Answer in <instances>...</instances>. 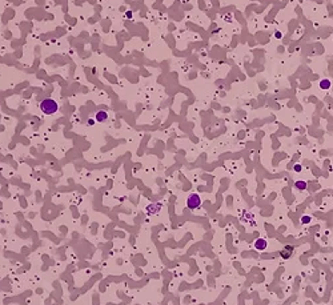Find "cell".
Returning a JSON list of instances; mask_svg holds the SVG:
<instances>
[{
  "instance_id": "cell-7",
  "label": "cell",
  "mask_w": 333,
  "mask_h": 305,
  "mask_svg": "<svg viewBox=\"0 0 333 305\" xmlns=\"http://www.w3.org/2000/svg\"><path fill=\"white\" fill-rule=\"evenodd\" d=\"M301 223H304V224L310 223V217H309V216H304V217L301 219Z\"/></svg>"
},
{
  "instance_id": "cell-2",
  "label": "cell",
  "mask_w": 333,
  "mask_h": 305,
  "mask_svg": "<svg viewBox=\"0 0 333 305\" xmlns=\"http://www.w3.org/2000/svg\"><path fill=\"white\" fill-rule=\"evenodd\" d=\"M201 204V200L200 197H199V195H191V196L188 197V200H187V205H188L189 209H197L199 207H200Z\"/></svg>"
},
{
  "instance_id": "cell-4",
  "label": "cell",
  "mask_w": 333,
  "mask_h": 305,
  "mask_svg": "<svg viewBox=\"0 0 333 305\" xmlns=\"http://www.w3.org/2000/svg\"><path fill=\"white\" fill-rule=\"evenodd\" d=\"M255 248L257 249V251H264L265 248H267V241L263 239H258L255 241Z\"/></svg>"
},
{
  "instance_id": "cell-5",
  "label": "cell",
  "mask_w": 333,
  "mask_h": 305,
  "mask_svg": "<svg viewBox=\"0 0 333 305\" xmlns=\"http://www.w3.org/2000/svg\"><path fill=\"white\" fill-rule=\"evenodd\" d=\"M294 187L297 188V189H300V190H305L306 189V183L305 181H301V180H299V181L294 183Z\"/></svg>"
},
{
  "instance_id": "cell-6",
  "label": "cell",
  "mask_w": 333,
  "mask_h": 305,
  "mask_svg": "<svg viewBox=\"0 0 333 305\" xmlns=\"http://www.w3.org/2000/svg\"><path fill=\"white\" fill-rule=\"evenodd\" d=\"M320 87L322 88V89H329V88H330V82H329V80H321V82H320Z\"/></svg>"
},
{
  "instance_id": "cell-3",
  "label": "cell",
  "mask_w": 333,
  "mask_h": 305,
  "mask_svg": "<svg viewBox=\"0 0 333 305\" xmlns=\"http://www.w3.org/2000/svg\"><path fill=\"white\" fill-rule=\"evenodd\" d=\"M95 119H96V121H99V123H104V121L108 120V113H107L105 111H99V112H96Z\"/></svg>"
},
{
  "instance_id": "cell-1",
  "label": "cell",
  "mask_w": 333,
  "mask_h": 305,
  "mask_svg": "<svg viewBox=\"0 0 333 305\" xmlns=\"http://www.w3.org/2000/svg\"><path fill=\"white\" fill-rule=\"evenodd\" d=\"M39 108L42 109V112L45 113V115H54L55 112H57L59 105H57V103L54 99H44L40 101Z\"/></svg>"
},
{
  "instance_id": "cell-8",
  "label": "cell",
  "mask_w": 333,
  "mask_h": 305,
  "mask_svg": "<svg viewBox=\"0 0 333 305\" xmlns=\"http://www.w3.org/2000/svg\"><path fill=\"white\" fill-rule=\"evenodd\" d=\"M294 171H296V172H300V171H301V165H299V164L294 165Z\"/></svg>"
}]
</instances>
